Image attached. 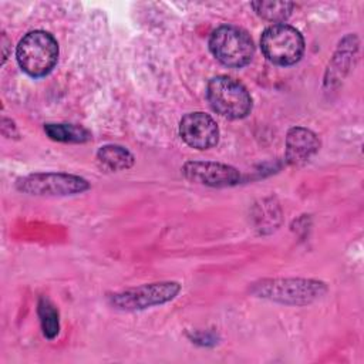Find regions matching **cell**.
<instances>
[{"mask_svg":"<svg viewBox=\"0 0 364 364\" xmlns=\"http://www.w3.org/2000/svg\"><path fill=\"white\" fill-rule=\"evenodd\" d=\"M1 43H3V63H4L7 58V47H9V40L4 33L1 34Z\"/></svg>","mask_w":364,"mask_h":364,"instance_id":"obj_15","label":"cell"},{"mask_svg":"<svg viewBox=\"0 0 364 364\" xmlns=\"http://www.w3.org/2000/svg\"><path fill=\"white\" fill-rule=\"evenodd\" d=\"M253 291L259 297L286 304H307L326 291V286L317 280L274 279L255 284Z\"/></svg>","mask_w":364,"mask_h":364,"instance_id":"obj_6","label":"cell"},{"mask_svg":"<svg viewBox=\"0 0 364 364\" xmlns=\"http://www.w3.org/2000/svg\"><path fill=\"white\" fill-rule=\"evenodd\" d=\"M179 135L189 146L208 149L218 144L219 128L210 115L196 111L182 117L179 122Z\"/></svg>","mask_w":364,"mask_h":364,"instance_id":"obj_9","label":"cell"},{"mask_svg":"<svg viewBox=\"0 0 364 364\" xmlns=\"http://www.w3.org/2000/svg\"><path fill=\"white\" fill-rule=\"evenodd\" d=\"M209 50L226 67L240 68L250 63L255 46L250 36L236 26H220L209 37Z\"/></svg>","mask_w":364,"mask_h":364,"instance_id":"obj_3","label":"cell"},{"mask_svg":"<svg viewBox=\"0 0 364 364\" xmlns=\"http://www.w3.org/2000/svg\"><path fill=\"white\" fill-rule=\"evenodd\" d=\"M37 313L40 317V324L44 337H47L48 340L55 338L60 331L58 310L55 309V306L47 297H40L37 304Z\"/></svg>","mask_w":364,"mask_h":364,"instance_id":"obj_14","label":"cell"},{"mask_svg":"<svg viewBox=\"0 0 364 364\" xmlns=\"http://www.w3.org/2000/svg\"><path fill=\"white\" fill-rule=\"evenodd\" d=\"M181 284L176 282H158L128 289L109 296V303L118 310L135 311L164 304L176 297Z\"/></svg>","mask_w":364,"mask_h":364,"instance_id":"obj_7","label":"cell"},{"mask_svg":"<svg viewBox=\"0 0 364 364\" xmlns=\"http://www.w3.org/2000/svg\"><path fill=\"white\" fill-rule=\"evenodd\" d=\"M182 173L192 183L210 188H228L242 182V175L236 168L219 162L188 161L182 166Z\"/></svg>","mask_w":364,"mask_h":364,"instance_id":"obj_8","label":"cell"},{"mask_svg":"<svg viewBox=\"0 0 364 364\" xmlns=\"http://www.w3.org/2000/svg\"><path fill=\"white\" fill-rule=\"evenodd\" d=\"M250 6L256 11V14L267 21H273L276 24L287 20L294 9V3L290 1H252Z\"/></svg>","mask_w":364,"mask_h":364,"instance_id":"obj_13","label":"cell"},{"mask_svg":"<svg viewBox=\"0 0 364 364\" xmlns=\"http://www.w3.org/2000/svg\"><path fill=\"white\" fill-rule=\"evenodd\" d=\"M206 98L215 112L229 119L245 118L252 111V97L247 88L228 75L213 77L208 82Z\"/></svg>","mask_w":364,"mask_h":364,"instance_id":"obj_2","label":"cell"},{"mask_svg":"<svg viewBox=\"0 0 364 364\" xmlns=\"http://www.w3.org/2000/svg\"><path fill=\"white\" fill-rule=\"evenodd\" d=\"M134 155L121 145H104L97 151V162L101 169L108 172H118L134 165Z\"/></svg>","mask_w":364,"mask_h":364,"instance_id":"obj_11","label":"cell"},{"mask_svg":"<svg viewBox=\"0 0 364 364\" xmlns=\"http://www.w3.org/2000/svg\"><path fill=\"white\" fill-rule=\"evenodd\" d=\"M16 58L20 68L30 77H44L57 64L58 43L47 31H30L18 41Z\"/></svg>","mask_w":364,"mask_h":364,"instance_id":"obj_1","label":"cell"},{"mask_svg":"<svg viewBox=\"0 0 364 364\" xmlns=\"http://www.w3.org/2000/svg\"><path fill=\"white\" fill-rule=\"evenodd\" d=\"M264 57L277 65H293L304 53V38L294 27L279 23L267 27L260 37Z\"/></svg>","mask_w":364,"mask_h":364,"instance_id":"obj_4","label":"cell"},{"mask_svg":"<svg viewBox=\"0 0 364 364\" xmlns=\"http://www.w3.org/2000/svg\"><path fill=\"white\" fill-rule=\"evenodd\" d=\"M320 148L317 135L304 127H293L286 135V161L290 165L306 164Z\"/></svg>","mask_w":364,"mask_h":364,"instance_id":"obj_10","label":"cell"},{"mask_svg":"<svg viewBox=\"0 0 364 364\" xmlns=\"http://www.w3.org/2000/svg\"><path fill=\"white\" fill-rule=\"evenodd\" d=\"M44 132L53 141L82 144L92 138V134L82 125L75 124H46Z\"/></svg>","mask_w":364,"mask_h":364,"instance_id":"obj_12","label":"cell"},{"mask_svg":"<svg viewBox=\"0 0 364 364\" xmlns=\"http://www.w3.org/2000/svg\"><path fill=\"white\" fill-rule=\"evenodd\" d=\"M16 189L37 196H67L90 189V183L82 176L73 173L38 172L18 178Z\"/></svg>","mask_w":364,"mask_h":364,"instance_id":"obj_5","label":"cell"}]
</instances>
